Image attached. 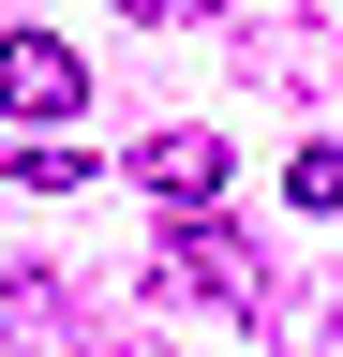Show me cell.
Listing matches in <instances>:
<instances>
[{"mask_svg": "<svg viewBox=\"0 0 343 357\" xmlns=\"http://www.w3.org/2000/svg\"><path fill=\"white\" fill-rule=\"evenodd\" d=\"M0 178H30V194H75V178H90V164H75V149H45V134H30V149H15V134H0Z\"/></svg>", "mask_w": 343, "mask_h": 357, "instance_id": "277c9868", "label": "cell"}, {"mask_svg": "<svg viewBox=\"0 0 343 357\" xmlns=\"http://www.w3.org/2000/svg\"><path fill=\"white\" fill-rule=\"evenodd\" d=\"M149 298H194V312H254V298H269V268H254V253H239L209 208H180V238H164Z\"/></svg>", "mask_w": 343, "mask_h": 357, "instance_id": "6da1fadb", "label": "cell"}, {"mask_svg": "<svg viewBox=\"0 0 343 357\" xmlns=\"http://www.w3.org/2000/svg\"><path fill=\"white\" fill-rule=\"evenodd\" d=\"M75 105H90V60H75L60 30H0V119L45 134V119H75Z\"/></svg>", "mask_w": 343, "mask_h": 357, "instance_id": "7a4b0ae2", "label": "cell"}, {"mask_svg": "<svg viewBox=\"0 0 343 357\" xmlns=\"http://www.w3.org/2000/svg\"><path fill=\"white\" fill-rule=\"evenodd\" d=\"M224 178H239V164H224V134H194V119L135 149V194H149L164 223H180V208H224Z\"/></svg>", "mask_w": 343, "mask_h": 357, "instance_id": "3957f363", "label": "cell"}, {"mask_svg": "<svg viewBox=\"0 0 343 357\" xmlns=\"http://www.w3.org/2000/svg\"><path fill=\"white\" fill-rule=\"evenodd\" d=\"M284 194H298V208H343V149H328V134H314V149L284 164Z\"/></svg>", "mask_w": 343, "mask_h": 357, "instance_id": "5b68a950", "label": "cell"}, {"mask_svg": "<svg viewBox=\"0 0 343 357\" xmlns=\"http://www.w3.org/2000/svg\"><path fill=\"white\" fill-rule=\"evenodd\" d=\"M119 15H239V0H119Z\"/></svg>", "mask_w": 343, "mask_h": 357, "instance_id": "8992f818", "label": "cell"}]
</instances>
